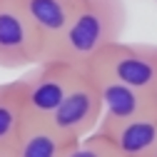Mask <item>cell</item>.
<instances>
[{
    "label": "cell",
    "instance_id": "6da1fadb",
    "mask_svg": "<svg viewBox=\"0 0 157 157\" xmlns=\"http://www.w3.org/2000/svg\"><path fill=\"white\" fill-rule=\"evenodd\" d=\"M127 25L125 0H82L70 28L63 33L45 57H55L75 67H87L107 45L122 40Z\"/></svg>",
    "mask_w": 157,
    "mask_h": 157
},
{
    "label": "cell",
    "instance_id": "7a4b0ae2",
    "mask_svg": "<svg viewBox=\"0 0 157 157\" xmlns=\"http://www.w3.org/2000/svg\"><path fill=\"white\" fill-rule=\"evenodd\" d=\"M85 70L157 95V45L152 43L117 40L97 52Z\"/></svg>",
    "mask_w": 157,
    "mask_h": 157
},
{
    "label": "cell",
    "instance_id": "3957f363",
    "mask_svg": "<svg viewBox=\"0 0 157 157\" xmlns=\"http://www.w3.org/2000/svg\"><path fill=\"white\" fill-rule=\"evenodd\" d=\"M80 72L82 67L67 65L63 60H55V57H45L37 65L28 67V72L20 77L25 117L50 120V115L65 100V95L70 92Z\"/></svg>",
    "mask_w": 157,
    "mask_h": 157
},
{
    "label": "cell",
    "instance_id": "277c9868",
    "mask_svg": "<svg viewBox=\"0 0 157 157\" xmlns=\"http://www.w3.org/2000/svg\"><path fill=\"white\" fill-rule=\"evenodd\" d=\"M45 60V45L17 0H0V67L20 70Z\"/></svg>",
    "mask_w": 157,
    "mask_h": 157
},
{
    "label": "cell",
    "instance_id": "5b68a950",
    "mask_svg": "<svg viewBox=\"0 0 157 157\" xmlns=\"http://www.w3.org/2000/svg\"><path fill=\"white\" fill-rule=\"evenodd\" d=\"M102 120V102H100V92H97L95 82L87 70L77 75V80L72 82L70 92L65 95V100L57 105V110L50 115V125L65 135L67 140H80V137L90 135L97 130Z\"/></svg>",
    "mask_w": 157,
    "mask_h": 157
},
{
    "label": "cell",
    "instance_id": "8992f818",
    "mask_svg": "<svg viewBox=\"0 0 157 157\" xmlns=\"http://www.w3.org/2000/svg\"><path fill=\"white\" fill-rule=\"evenodd\" d=\"M92 82L100 92V102H102V120L100 122H122V120H132L147 112L157 110V95L147 92V90H137L122 82H115L110 77H100L92 75Z\"/></svg>",
    "mask_w": 157,
    "mask_h": 157
},
{
    "label": "cell",
    "instance_id": "52a82bcc",
    "mask_svg": "<svg viewBox=\"0 0 157 157\" xmlns=\"http://www.w3.org/2000/svg\"><path fill=\"white\" fill-rule=\"evenodd\" d=\"M102 132L122 157H152L157 147V110L122 122H100Z\"/></svg>",
    "mask_w": 157,
    "mask_h": 157
},
{
    "label": "cell",
    "instance_id": "ba28073f",
    "mask_svg": "<svg viewBox=\"0 0 157 157\" xmlns=\"http://www.w3.org/2000/svg\"><path fill=\"white\" fill-rule=\"evenodd\" d=\"M20 10L40 35V40L48 50L63 37V33L70 28L72 17L77 15L82 0H17Z\"/></svg>",
    "mask_w": 157,
    "mask_h": 157
},
{
    "label": "cell",
    "instance_id": "9c48e42d",
    "mask_svg": "<svg viewBox=\"0 0 157 157\" xmlns=\"http://www.w3.org/2000/svg\"><path fill=\"white\" fill-rule=\"evenodd\" d=\"M70 145L72 140L60 135L48 120L25 117L10 152L13 157H63Z\"/></svg>",
    "mask_w": 157,
    "mask_h": 157
},
{
    "label": "cell",
    "instance_id": "30bf717a",
    "mask_svg": "<svg viewBox=\"0 0 157 157\" xmlns=\"http://www.w3.org/2000/svg\"><path fill=\"white\" fill-rule=\"evenodd\" d=\"M23 122H25V102L20 77L13 82H0V150H13Z\"/></svg>",
    "mask_w": 157,
    "mask_h": 157
},
{
    "label": "cell",
    "instance_id": "8fae6325",
    "mask_svg": "<svg viewBox=\"0 0 157 157\" xmlns=\"http://www.w3.org/2000/svg\"><path fill=\"white\" fill-rule=\"evenodd\" d=\"M63 157H122V155L117 152V147L102 132L95 130V132L80 137V140H75Z\"/></svg>",
    "mask_w": 157,
    "mask_h": 157
},
{
    "label": "cell",
    "instance_id": "7c38bea8",
    "mask_svg": "<svg viewBox=\"0 0 157 157\" xmlns=\"http://www.w3.org/2000/svg\"><path fill=\"white\" fill-rule=\"evenodd\" d=\"M0 157H13V152L10 150H0Z\"/></svg>",
    "mask_w": 157,
    "mask_h": 157
},
{
    "label": "cell",
    "instance_id": "4fadbf2b",
    "mask_svg": "<svg viewBox=\"0 0 157 157\" xmlns=\"http://www.w3.org/2000/svg\"><path fill=\"white\" fill-rule=\"evenodd\" d=\"M152 157H157V147H155V155H152Z\"/></svg>",
    "mask_w": 157,
    "mask_h": 157
},
{
    "label": "cell",
    "instance_id": "5bb4252c",
    "mask_svg": "<svg viewBox=\"0 0 157 157\" xmlns=\"http://www.w3.org/2000/svg\"><path fill=\"white\" fill-rule=\"evenodd\" d=\"M155 3H157V0H155Z\"/></svg>",
    "mask_w": 157,
    "mask_h": 157
}]
</instances>
